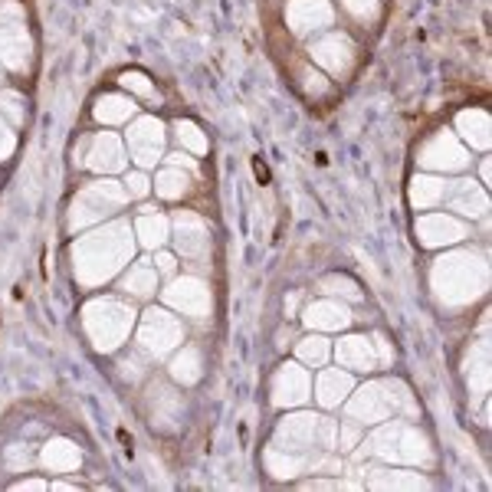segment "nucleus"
Wrapping results in <instances>:
<instances>
[{"label": "nucleus", "instance_id": "obj_1", "mask_svg": "<svg viewBox=\"0 0 492 492\" xmlns=\"http://www.w3.org/2000/svg\"><path fill=\"white\" fill-rule=\"evenodd\" d=\"M312 325H322V328H338L348 322V312L338 309V305H312L309 315H305Z\"/></svg>", "mask_w": 492, "mask_h": 492}, {"label": "nucleus", "instance_id": "obj_3", "mask_svg": "<svg viewBox=\"0 0 492 492\" xmlns=\"http://www.w3.org/2000/svg\"><path fill=\"white\" fill-rule=\"evenodd\" d=\"M325 355H328V348L322 338H305L302 342V358L305 361H325Z\"/></svg>", "mask_w": 492, "mask_h": 492}, {"label": "nucleus", "instance_id": "obj_2", "mask_svg": "<svg viewBox=\"0 0 492 492\" xmlns=\"http://www.w3.org/2000/svg\"><path fill=\"white\" fill-rule=\"evenodd\" d=\"M345 391H348V378H345V374H328V378H322V400H325V404H338L345 397Z\"/></svg>", "mask_w": 492, "mask_h": 492}]
</instances>
